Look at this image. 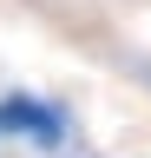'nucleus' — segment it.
Wrapping results in <instances>:
<instances>
[{
	"label": "nucleus",
	"mask_w": 151,
	"mask_h": 158,
	"mask_svg": "<svg viewBox=\"0 0 151 158\" xmlns=\"http://www.w3.org/2000/svg\"><path fill=\"white\" fill-rule=\"evenodd\" d=\"M0 125L7 132H33L40 145H59V118L46 106H33V99H7V106H0Z\"/></svg>",
	"instance_id": "f257e3e1"
}]
</instances>
